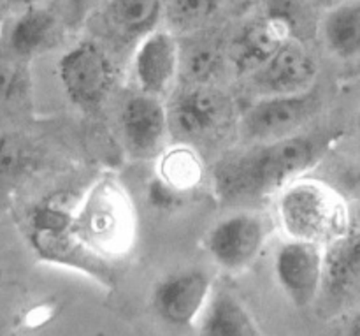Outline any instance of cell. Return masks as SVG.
Instances as JSON below:
<instances>
[{
    "instance_id": "6da1fadb",
    "label": "cell",
    "mask_w": 360,
    "mask_h": 336,
    "mask_svg": "<svg viewBox=\"0 0 360 336\" xmlns=\"http://www.w3.org/2000/svg\"><path fill=\"white\" fill-rule=\"evenodd\" d=\"M323 134H292L260 143L252 150L224 158L214 168V185L224 201L269 196L309 171L329 147Z\"/></svg>"
},
{
    "instance_id": "7a4b0ae2",
    "label": "cell",
    "mask_w": 360,
    "mask_h": 336,
    "mask_svg": "<svg viewBox=\"0 0 360 336\" xmlns=\"http://www.w3.org/2000/svg\"><path fill=\"white\" fill-rule=\"evenodd\" d=\"M74 232L83 247L98 256H123L136 236V215L125 189L104 178L91 187L74 217Z\"/></svg>"
},
{
    "instance_id": "3957f363",
    "label": "cell",
    "mask_w": 360,
    "mask_h": 336,
    "mask_svg": "<svg viewBox=\"0 0 360 336\" xmlns=\"http://www.w3.org/2000/svg\"><path fill=\"white\" fill-rule=\"evenodd\" d=\"M304 2L264 0L260 14L243 25L229 48V58L239 76H250L285 44L299 41V32L309 16Z\"/></svg>"
},
{
    "instance_id": "277c9868",
    "label": "cell",
    "mask_w": 360,
    "mask_h": 336,
    "mask_svg": "<svg viewBox=\"0 0 360 336\" xmlns=\"http://www.w3.org/2000/svg\"><path fill=\"white\" fill-rule=\"evenodd\" d=\"M278 218L290 239L323 245L347 235V210L336 192L315 180H294L278 197Z\"/></svg>"
},
{
    "instance_id": "5b68a950",
    "label": "cell",
    "mask_w": 360,
    "mask_h": 336,
    "mask_svg": "<svg viewBox=\"0 0 360 336\" xmlns=\"http://www.w3.org/2000/svg\"><path fill=\"white\" fill-rule=\"evenodd\" d=\"M58 77L74 104L95 108L111 90L115 67L97 42L81 41L58 60Z\"/></svg>"
},
{
    "instance_id": "8992f818",
    "label": "cell",
    "mask_w": 360,
    "mask_h": 336,
    "mask_svg": "<svg viewBox=\"0 0 360 336\" xmlns=\"http://www.w3.org/2000/svg\"><path fill=\"white\" fill-rule=\"evenodd\" d=\"M315 88L288 95H267L250 106L241 118V134L255 143L281 139L297 132L316 111Z\"/></svg>"
},
{
    "instance_id": "52a82bcc",
    "label": "cell",
    "mask_w": 360,
    "mask_h": 336,
    "mask_svg": "<svg viewBox=\"0 0 360 336\" xmlns=\"http://www.w3.org/2000/svg\"><path fill=\"white\" fill-rule=\"evenodd\" d=\"M76 210L65 196H51L35 204L28 215V238L41 257L76 266L79 249H84L74 232Z\"/></svg>"
},
{
    "instance_id": "ba28073f",
    "label": "cell",
    "mask_w": 360,
    "mask_h": 336,
    "mask_svg": "<svg viewBox=\"0 0 360 336\" xmlns=\"http://www.w3.org/2000/svg\"><path fill=\"white\" fill-rule=\"evenodd\" d=\"M231 115V101L221 92L193 85L179 92L167 108L169 130L183 141H200L227 125Z\"/></svg>"
},
{
    "instance_id": "9c48e42d",
    "label": "cell",
    "mask_w": 360,
    "mask_h": 336,
    "mask_svg": "<svg viewBox=\"0 0 360 336\" xmlns=\"http://www.w3.org/2000/svg\"><path fill=\"white\" fill-rule=\"evenodd\" d=\"M267 236V224L257 213H236L218 222L206 238L214 263L227 271H243L259 257Z\"/></svg>"
},
{
    "instance_id": "30bf717a",
    "label": "cell",
    "mask_w": 360,
    "mask_h": 336,
    "mask_svg": "<svg viewBox=\"0 0 360 336\" xmlns=\"http://www.w3.org/2000/svg\"><path fill=\"white\" fill-rule=\"evenodd\" d=\"M323 257L319 243L302 239H290L278 249L276 278L297 309H306L319 296L323 285Z\"/></svg>"
},
{
    "instance_id": "8fae6325",
    "label": "cell",
    "mask_w": 360,
    "mask_h": 336,
    "mask_svg": "<svg viewBox=\"0 0 360 336\" xmlns=\"http://www.w3.org/2000/svg\"><path fill=\"white\" fill-rule=\"evenodd\" d=\"M316 74L319 66L311 53L299 41H290L273 58L250 74V83L264 97L301 94L313 88Z\"/></svg>"
},
{
    "instance_id": "7c38bea8",
    "label": "cell",
    "mask_w": 360,
    "mask_h": 336,
    "mask_svg": "<svg viewBox=\"0 0 360 336\" xmlns=\"http://www.w3.org/2000/svg\"><path fill=\"white\" fill-rule=\"evenodd\" d=\"M211 278L200 270H186L171 275L157 285L153 309L171 326H190L206 306Z\"/></svg>"
},
{
    "instance_id": "4fadbf2b",
    "label": "cell",
    "mask_w": 360,
    "mask_h": 336,
    "mask_svg": "<svg viewBox=\"0 0 360 336\" xmlns=\"http://www.w3.org/2000/svg\"><path fill=\"white\" fill-rule=\"evenodd\" d=\"M179 70V46L171 30H153L141 39L134 74L141 92L160 95Z\"/></svg>"
},
{
    "instance_id": "5bb4252c",
    "label": "cell",
    "mask_w": 360,
    "mask_h": 336,
    "mask_svg": "<svg viewBox=\"0 0 360 336\" xmlns=\"http://www.w3.org/2000/svg\"><path fill=\"white\" fill-rule=\"evenodd\" d=\"M123 137L130 150L137 155H148L158 148L169 130L167 109L158 95L141 94L130 95L120 113Z\"/></svg>"
},
{
    "instance_id": "9a60e30c",
    "label": "cell",
    "mask_w": 360,
    "mask_h": 336,
    "mask_svg": "<svg viewBox=\"0 0 360 336\" xmlns=\"http://www.w3.org/2000/svg\"><path fill=\"white\" fill-rule=\"evenodd\" d=\"M323 284L333 299H352L360 292V232L329 243L323 257Z\"/></svg>"
},
{
    "instance_id": "2e32d148",
    "label": "cell",
    "mask_w": 360,
    "mask_h": 336,
    "mask_svg": "<svg viewBox=\"0 0 360 336\" xmlns=\"http://www.w3.org/2000/svg\"><path fill=\"white\" fill-rule=\"evenodd\" d=\"M320 32L333 55L340 58L360 55V0H345L327 7Z\"/></svg>"
},
{
    "instance_id": "e0dca14e",
    "label": "cell",
    "mask_w": 360,
    "mask_h": 336,
    "mask_svg": "<svg viewBox=\"0 0 360 336\" xmlns=\"http://www.w3.org/2000/svg\"><path fill=\"white\" fill-rule=\"evenodd\" d=\"M164 0H105L109 27L125 39H143L162 20Z\"/></svg>"
},
{
    "instance_id": "ac0fdd59",
    "label": "cell",
    "mask_w": 360,
    "mask_h": 336,
    "mask_svg": "<svg viewBox=\"0 0 360 336\" xmlns=\"http://www.w3.org/2000/svg\"><path fill=\"white\" fill-rule=\"evenodd\" d=\"M200 331L207 336H257L262 333L248 310L227 292H218L206 303Z\"/></svg>"
},
{
    "instance_id": "d6986e66",
    "label": "cell",
    "mask_w": 360,
    "mask_h": 336,
    "mask_svg": "<svg viewBox=\"0 0 360 336\" xmlns=\"http://www.w3.org/2000/svg\"><path fill=\"white\" fill-rule=\"evenodd\" d=\"M56 32V18L48 7L20 11L9 28V46L18 56L41 51Z\"/></svg>"
},
{
    "instance_id": "ffe728a7",
    "label": "cell",
    "mask_w": 360,
    "mask_h": 336,
    "mask_svg": "<svg viewBox=\"0 0 360 336\" xmlns=\"http://www.w3.org/2000/svg\"><path fill=\"white\" fill-rule=\"evenodd\" d=\"M224 63L221 42L213 35H200L186 41L179 48V69L193 85H204L213 80Z\"/></svg>"
},
{
    "instance_id": "44dd1931",
    "label": "cell",
    "mask_w": 360,
    "mask_h": 336,
    "mask_svg": "<svg viewBox=\"0 0 360 336\" xmlns=\"http://www.w3.org/2000/svg\"><path fill=\"white\" fill-rule=\"evenodd\" d=\"M158 171L160 192L162 196H167V192H185L195 187L202 176V166L190 148L178 147L162 157Z\"/></svg>"
},
{
    "instance_id": "7402d4cb",
    "label": "cell",
    "mask_w": 360,
    "mask_h": 336,
    "mask_svg": "<svg viewBox=\"0 0 360 336\" xmlns=\"http://www.w3.org/2000/svg\"><path fill=\"white\" fill-rule=\"evenodd\" d=\"M218 0H164L162 20L172 34H193L213 18Z\"/></svg>"
},
{
    "instance_id": "603a6c76",
    "label": "cell",
    "mask_w": 360,
    "mask_h": 336,
    "mask_svg": "<svg viewBox=\"0 0 360 336\" xmlns=\"http://www.w3.org/2000/svg\"><path fill=\"white\" fill-rule=\"evenodd\" d=\"M34 154L23 137L0 132V185H13L30 171Z\"/></svg>"
},
{
    "instance_id": "cb8c5ba5",
    "label": "cell",
    "mask_w": 360,
    "mask_h": 336,
    "mask_svg": "<svg viewBox=\"0 0 360 336\" xmlns=\"http://www.w3.org/2000/svg\"><path fill=\"white\" fill-rule=\"evenodd\" d=\"M23 88V69L7 56H0V106L14 101Z\"/></svg>"
},
{
    "instance_id": "d4e9b609",
    "label": "cell",
    "mask_w": 360,
    "mask_h": 336,
    "mask_svg": "<svg viewBox=\"0 0 360 336\" xmlns=\"http://www.w3.org/2000/svg\"><path fill=\"white\" fill-rule=\"evenodd\" d=\"M53 0H9L11 9L27 11V9H39V7H48Z\"/></svg>"
},
{
    "instance_id": "484cf974",
    "label": "cell",
    "mask_w": 360,
    "mask_h": 336,
    "mask_svg": "<svg viewBox=\"0 0 360 336\" xmlns=\"http://www.w3.org/2000/svg\"><path fill=\"white\" fill-rule=\"evenodd\" d=\"M11 11V4L9 0H0V27L4 25V21H6L7 14H9Z\"/></svg>"
},
{
    "instance_id": "4316f807",
    "label": "cell",
    "mask_w": 360,
    "mask_h": 336,
    "mask_svg": "<svg viewBox=\"0 0 360 336\" xmlns=\"http://www.w3.org/2000/svg\"><path fill=\"white\" fill-rule=\"evenodd\" d=\"M348 333L354 335V336H360V316L350 324V330H348Z\"/></svg>"
},
{
    "instance_id": "83f0119b",
    "label": "cell",
    "mask_w": 360,
    "mask_h": 336,
    "mask_svg": "<svg viewBox=\"0 0 360 336\" xmlns=\"http://www.w3.org/2000/svg\"><path fill=\"white\" fill-rule=\"evenodd\" d=\"M316 4H320V6H323L327 9V7H330V6H336V4H340V2H345V0H315Z\"/></svg>"
},
{
    "instance_id": "f1b7e54d",
    "label": "cell",
    "mask_w": 360,
    "mask_h": 336,
    "mask_svg": "<svg viewBox=\"0 0 360 336\" xmlns=\"http://www.w3.org/2000/svg\"><path fill=\"white\" fill-rule=\"evenodd\" d=\"M355 122H357V130H359V134H360V109H359V113H357V120H355Z\"/></svg>"
}]
</instances>
